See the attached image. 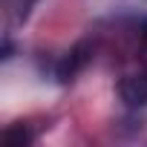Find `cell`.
Returning a JSON list of instances; mask_svg holds the SVG:
<instances>
[{"label": "cell", "mask_w": 147, "mask_h": 147, "mask_svg": "<svg viewBox=\"0 0 147 147\" xmlns=\"http://www.w3.org/2000/svg\"><path fill=\"white\" fill-rule=\"evenodd\" d=\"M118 95L127 107H144L147 104V75L136 72V75H124L118 84Z\"/></svg>", "instance_id": "1"}, {"label": "cell", "mask_w": 147, "mask_h": 147, "mask_svg": "<svg viewBox=\"0 0 147 147\" xmlns=\"http://www.w3.org/2000/svg\"><path fill=\"white\" fill-rule=\"evenodd\" d=\"M84 63H87V46L81 43V46H75V49H72V52H69V58L61 63V69H58L61 81H69V78L75 75V72H78Z\"/></svg>", "instance_id": "2"}, {"label": "cell", "mask_w": 147, "mask_h": 147, "mask_svg": "<svg viewBox=\"0 0 147 147\" xmlns=\"http://www.w3.org/2000/svg\"><path fill=\"white\" fill-rule=\"evenodd\" d=\"M29 141H32V136H29V130H26L23 124H15V127L3 130V144H6V147H23V144H29Z\"/></svg>", "instance_id": "3"}, {"label": "cell", "mask_w": 147, "mask_h": 147, "mask_svg": "<svg viewBox=\"0 0 147 147\" xmlns=\"http://www.w3.org/2000/svg\"><path fill=\"white\" fill-rule=\"evenodd\" d=\"M138 32H141V40H144V46H147V18L141 20V29H138Z\"/></svg>", "instance_id": "4"}]
</instances>
